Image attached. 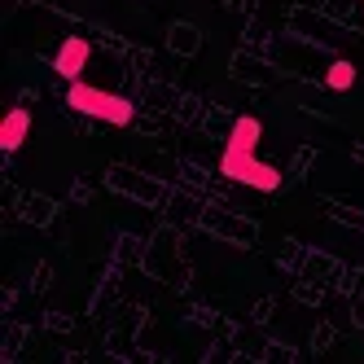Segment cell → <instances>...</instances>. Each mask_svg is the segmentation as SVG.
<instances>
[{"label": "cell", "instance_id": "6da1fadb", "mask_svg": "<svg viewBox=\"0 0 364 364\" xmlns=\"http://www.w3.org/2000/svg\"><path fill=\"white\" fill-rule=\"evenodd\" d=\"M66 106L80 110V114H88V119L114 123V127H127V123L136 119V106H132L127 97H114V92H106V88H92V84H80V80L66 88Z\"/></svg>", "mask_w": 364, "mask_h": 364}, {"label": "cell", "instance_id": "277c9868", "mask_svg": "<svg viewBox=\"0 0 364 364\" xmlns=\"http://www.w3.org/2000/svg\"><path fill=\"white\" fill-rule=\"evenodd\" d=\"M27 132H31V114L27 110H9L5 123H0V149L18 154L22 145H27Z\"/></svg>", "mask_w": 364, "mask_h": 364}, {"label": "cell", "instance_id": "3957f363", "mask_svg": "<svg viewBox=\"0 0 364 364\" xmlns=\"http://www.w3.org/2000/svg\"><path fill=\"white\" fill-rule=\"evenodd\" d=\"M88 58H92V44H88V40H80V36H70V40H62V48H58L53 66H58V75H62L66 84H75V80L84 75Z\"/></svg>", "mask_w": 364, "mask_h": 364}, {"label": "cell", "instance_id": "5b68a950", "mask_svg": "<svg viewBox=\"0 0 364 364\" xmlns=\"http://www.w3.org/2000/svg\"><path fill=\"white\" fill-rule=\"evenodd\" d=\"M259 136H264V123H259L255 114H242L237 123H232V132H228V145L232 149H255Z\"/></svg>", "mask_w": 364, "mask_h": 364}, {"label": "cell", "instance_id": "7a4b0ae2", "mask_svg": "<svg viewBox=\"0 0 364 364\" xmlns=\"http://www.w3.org/2000/svg\"><path fill=\"white\" fill-rule=\"evenodd\" d=\"M220 171L228 180H237V185H246V189H259V193H277L281 189V171L272 163H259L255 149H232V145H224Z\"/></svg>", "mask_w": 364, "mask_h": 364}, {"label": "cell", "instance_id": "8992f818", "mask_svg": "<svg viewBox=\"0 0 364 364\" xmlns=\"http://www.w3.org/2000/svg\"><path fill=\"white\" fill-rule=\"evenodd\" d=\"M325 84H329L333 92H347V88L355 84V66H351L347 58H338V62H329V70H325Z\"/></svg>", "mask_w": 364, "mask_h": 364}]
</instances>
